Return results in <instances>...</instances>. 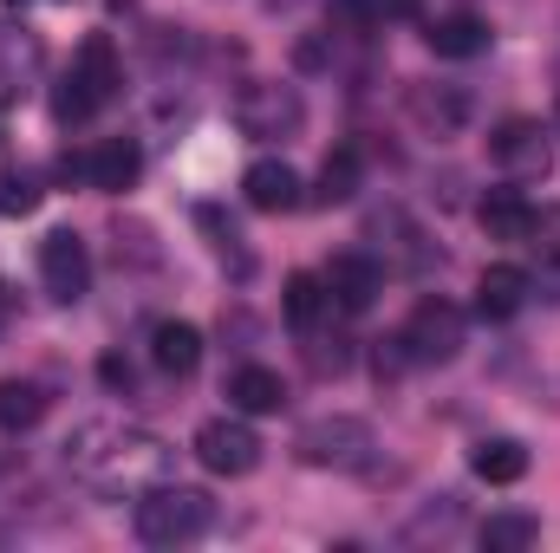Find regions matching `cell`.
Returning a JSON list of instances; mask_svg holds the SVG:
<instances>
[{
	"label": "cell",
	"instance_id": "obj_27",
	"mask_svg": "<svg viewBox=\"0 0 560 553\" xmlns=\"http://www.w3.org/2000/svg\"><path fill=\"white\" fill-rule=\"evenodd\" d=\"M378 13H398L405 20V13H418V0H378Z\"/></svg>",
	"mask_w": 560,
	"mask_h": 553
},
{
	"label": "cell",
	"instance_id": "obj_8",
	"mask_svg": "<svg viewBox=\"0 0 560 553\" xmlns=\"http://www.w3.org/2000/svg\"><path fill=\"white\" fill-rule=\"evenodd\" d=\"M489 156L509 169V176H548V138H541V125L535 118H509L495 138H489Z\"/></svg>",
	"mask_w": 560,
	"mask_h": 553
},
{
	"label": "cell",
	"instance_id": "obj_4",
	"mask_svg": "<svg viewBox=\"0 0 560 553\" xmlns=\"http://www.w3.org/2000/svg\"><path fill=\"white\" fill-rule=\"evenodd\" d=\"M405 352H411V365H450L456 352H463V313L450 306V299H418L411 306V319H405V339H398Z\"/></svg>",
	"mask_w": 560,
	"mask_h": 553
},
{
	"label": "cell",
	"instance_id": "obj_20",
	"mask_svg": "<svg viewBox=\"0 0 560 553\" xmlns=\"http://www.w3.org/2000/svg\"><path fill=\"white\" fill-rule=\"evenodd\" d=\"M541 541V521L535 515H522V508H509V515H489L482 521V548L489 553H528Z\"/></svg>",
	"mask_w": 560,
	"mask_h": 553
},
{
	"label": "cell",
	"instance_id": "obj_7",
	"mask_svg": "<svg viewBox=\"0 0 560 553\" xmlns=\"http://www.w3.org/2000/svg\"><path fill=\"white\" fill-rule=\"evenodd\" d=\"M39 280H46V293H52L59 306L85 299V286H92V255H85V242H79L72 228H52V235L39 242Z\"/></svg>",
	"mask_w": 560,
	"mask_h": 553
},
{
	"label": "cell",
	"instance_id": "obj_21",
	"mask_svg": "<svg viewBox=\"0 0 560 553\" xmlns=\"http://www.w3.org/2000/svg\"><path fill=\"white\" fill-rule=\"evenodd\" d=\"M72 72H79V79L98 92V105H105V98L118 92V52H112V39H105V33H92V39L79 46V66H72Z\"/></svg>",
	"mask_w": 560,
	"mask_h": 553
},
{
	"label": "cell",
	"instance_id": "obj_5",
	"mask_svg": "<svg viewBox=\"0 0 560 553\" xmlns=\"http://www.w3.org/2000/svg\"><path fill=\"white\" fill-rule=\"evenodd\" d=\"M196 462H202L209 475H248V469L261 462V436H255L242 416H209V423L196 430Z\"/></svg>",
	"mask_w": 560,
	"mask_h": 553
},
{
	"label": "cell",
	"instance_id": "obj_10",
	"mask_svg": "<svg viewBox=\"0 0 560 553\" xmlns=\"http://www.w3.org/2000/svg\"><path fill=\"white\" fill-rule=\"evenodd\" d=\"M326 293H332V306H346V313H365V306L385 293V274H378L365 255H339V261L326 268Z\"/></svg>",
	"mask_w": 560,
	"mask_h": 553
},
{
	"label": "cell",
	"instance_id": "obj_9",
	"mask_svg": "<svg viewBox=\"0 0 560 553\" xmlns=\"http://www.w3.org/2000/svg\"><path fill=\"white\" fill-rule=\"evenodd\" d=\"M242 196H248V209H261V215H287V209L300 202V176H293L280 156H261V163H248Z\"/></svg>",
	"mask_w": 560,
	"mask_h": 553
},
{
	"label": "cell",
	"instance_id": "obj_19",
	"mask_svg": "<svg viewBox=\"0 0 560 553\" xmlns=\"http://www.w3.org/2000/svg\"><path fill=\"white\" fill-rule=\"evenodd\" d=\"M352 196H359V150H332V156L319 163L313 202H319V209H339V202H352Z\"/></svg>",
	"mask_w": 560,
	"mask_h": 553
},
{
	"label": "cell",
	"instance_id": "obj_3",
	"mask_svg": "<svg viewBox=\"0 0 560 553\" xmlns=\"http://www.w3.org/2000/svg\"><path fill=\"white\" fill-rule=\"evenodd\" d=\"M300 462H313V469H365V456H372V423H359V416H319V423H306L300 430Z\"/></svg>",
	"mask_w": 560,
	"mask_h": 553
},
{
	"label": "cell",
	"instance_id": "obj_6",
	"mask_svg": "<svg viewBox=\"0 0 560 553\" xmlns=\"http://www.w3.org/2000/svg\"><path fill=\"white\" fill-rule=\"evenodd\" d=\"M300 92L293 85H268V79H255V85H242V98H235V125L248 131V138H293L300 131Z\"/></svg>",
	"mask_w": 560,
	"mask_h": 553
},
{
	"label": "cell",
	"instance_id": "obj_14",
	"mask_svg": "<svg viewBox=\"0 0 560 553\" xmlns=\"http://www.w3.org/2000/svg\"><path fill=\"white\" fill-rule=\"evenodd\" d=\"M229 404L242 416H275L287 404V385H280V372H268V365H242L229 378Z\"/></svg>",
	"mask_w": 560,
	"mask_h": 553
},
{
	"label": "cell",
	"instance_id": "obj_23",
	"mask_svg": "<svg viewBox=\"0 0 560 553\" xmlns=\"http://www.w3.org/2000/svg\"><path fill=\"white\" fill-rule=\"evenodd\" d=\"M92 111H98V92H92L79 72H66L59 92H52V118H59V125H85Z\"/></svg>",
	"mask_w": 560,
	"mask_h": 553
},
{
	"label": "cell",
	"instance_id": "obj_16",
	"mask_svg": "<svg viewBox=\"0 0 560 553\" xmlns=\"http://www.w3.org/2000/svg\"><path fill=\"white\" fill-rule=\"evenodd\" d=\"M150 358L183 378V372H196V358H202V332H196L189 319H163V326L150 332Z\"/></svg>",
	"mask_w": 560,
	"mask_h": 553
},
{
	"label": "cell",
	"instance_id": "obj_18",
	"mask_svg": "<svg viewBox=\"0 0 560 553\" xmlns=\"http://www.w3.org/2000/svg\"><path fill=\"white\" fill-rule=\"evenodd\" d=\"M39 416H46V391H39L33 378H0V430H7V436L33 430Z\"/></svg>",
	"mask_w": 560,
	"mask_h": 553
},
{
	"label": "cell",
	"instance_id": "obj_15",
	"mask_svg": "<svg viewBox=\"0 0 560 553\" xmlns=\"http://www.w3.org/2000/svg\"><path fill=\"white\" fill-rule=\"evenodd\" d=\"M469 469H476V482L509 489V482H522V475H528V443H515V436H489V443H476Z\"/></svg>",
	"mask_w": 560,
	"mask_h": 553
},
{
	"label": "cell",
	"instance_id": "obj_13",
	"mask_svg": "<svg viewBox=\"0 0 560 553\" xmlns=\"http://www.w3.org/2000/svg\"><path fill=\"white\" fill-rule=\"evenodd\" d=\"M138 143L131 138H105L92 156H85V176H92V189H112V196H125L131 183H138Z\"/></svg>",
	"mask_w": 560,
	"mask_h": 553
},
{
	"label": "cell",
	"instance_id": "obj_2",
	"mask_svg": "<svg viewBox=\"0 0 560 553\" xmlns=\"http://www.w3.org/2000/svg\"><path fill=\"white\" fill-rule=\"evenodd\" d=\"M209 521H215V508H209L202 489L156 482V489L138 502V541L143 548H183V541H196Z\"/></svg>",
	"mask_w": 560,
	"mask_h": 553
},
{
	"label": "cell",
	"instance_id": "obj_22",
	"mask_svg": "<svg viewBox=\"0 0 560 553\" xmlns=\"http://www.w3.org/2000/svg\"><path fill=\"white\" fill-rule=\"evenodd\" d=\"M326 299H332V293H326L319 274H293L287 280V326H293V332H313L319 313H326Z\"/></svg>",
	"mask_w": 560,
	"mask_h": 553
},
{
	"label": "cell",
	"instance_id": "obj_11",
	"mask_svg": "<svg viewBox=\"0 0 560 553\" xmlns=\"http://www.w3.org/2000/svg\"><path fill=\"white\" fill-rule=\"evenodd\" d=\"M528 293H535L528 286V268H509V261L502 268H482V280H476V313L482 319H515L528 306Z\"/></svg>",
	"mask_w": 560,
	"mask_h": 553
},
{
	"label": "cell",
	"instance_id": "obj_26",
	"mask_svg": "<svg viewBox=\"0 0 560 553\" xmlns=\"http://www.w3.org/2000/svg\"><path fill=\"white\" fill-rule=\"evenodd\" d=\"M98 378H105V385H131V365H125V358H105Z\"/></svg>",
	"mask_w": 560,
	"mask_h": 553
},
{
	"label": "cell",
	"instance_id": "obj_1",
	"mask_svg": "<svg viewBox=\"0 0 560 553\" xmlns=\"http://www.w3.org/2000/svg\"><path fill=\"white\" fill-rule=\"evenodd\" d=\"M66 462L98 475L112 495L118 489H138V482H156L170 469V449L143 430H125V423H85L72 443H66Z\"/></svg>",
	"mask_w": 560,
	"mask_h": 553
},
{
	"label": "cell",
	"instance_id": "obj_28",
	"mask_svg": "<svg viewBox=\"0 0 560 553\" xmlns=\"http://www.w3.org/2000/svg\"><path fill=\"white\" fill-rule=\"evenodd\" d=\"M7 306H13V299H7V286H0V326H7Z\"/></svg>",
	"mask_w": 560,
	"mask_h": 553
},
{
	"label": "cell",
	"instance_id": "obj_24",
	"mask_svg": "<svg viewBox=\"0 0 560 553\" xmlns=\"http://www.w3.org/2000/svg\"><path fill=\"white\" fill-rule=\"evenodd\" d=\"M39 209V183L33 176H7L0 183V215H33Z\"/></svg>",
	"mask_w": 560,
	"mask_h": 553
},
{
	"label": "cell",
	"instance_id": "obj_17",
	"mask_svg": "<svg viewBox=\"0 0 560 553\" xmlns=\"http://www.w3.org/2000/svg\"><path fill=\"white\" fill-rule=\"evenodd\" d=\"M430 46H436L443 59H476V52L489 46V20H476V13H450V20L430 26Z\"/></svg>",
	"mask_w": 560,
	"mask_h": 553
},
{
	"label": "cell",
	"instance_id": "obj_25",
	"mask_svg": "<svg viewBox=\"0 0 560 553\" xmlns=\"http://www.w3.org/2000/svg\"><path fill=\"white\" fill-rule=\"evenodd\" d=\"M528 286H535L541 299H555V306H560V255H541V274H528Z\"/></svg>",
	"mask_w": 560,
	"mask_h": 553
},
{
	"label": "cell",
	"instance_id": "obj_12",
	"mask_svg": "<svg viewBox=\"0 0 560 553\" xmlns=\"http://www.w3.org/2000/svg\"><path fill=\"white\" fill-rule=\"evenodd\" d=\"M476 215H482L489 242H528V235H535V202H528L522 189H489Z\"/></svg>",
	"mask_w": 560,
	"mask_h": 553
}]
</instances>
